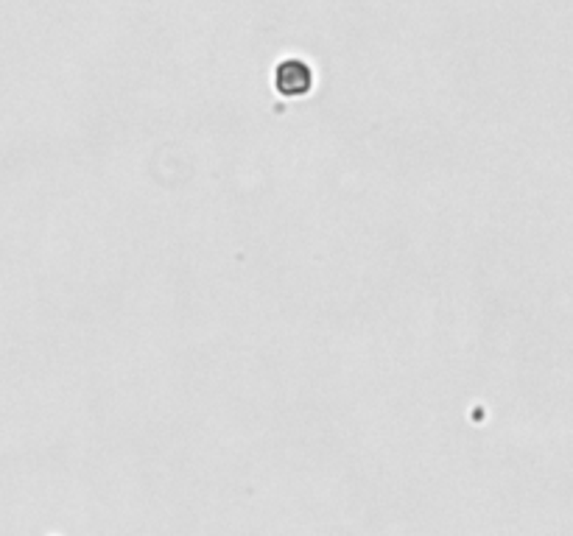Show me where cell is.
I'll use <instances>...</instances> for the list:
<instances>
[{
  "label": "cell",
  "instance_id": "1",
  "mask_svg": "<svg viewBox=\"0 0 573 536\" xmlns=\"http://www.w3.org/2000/svg\"><path fill=\"white\" fill-rule=\"evenodd\" d=\"M274 81H278V89L283 92V96H305L313 84V76H311V67L305 62L288 59V62H280Z\"/></svg>",
  "mask_w": 573,
  "mask_h": 536
}]
</instances>
